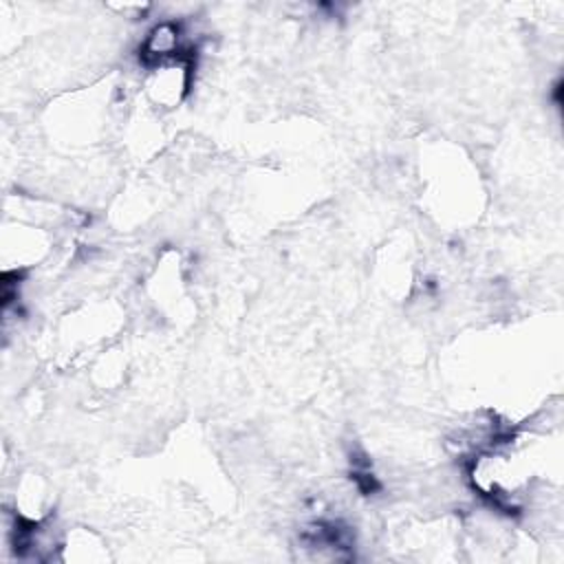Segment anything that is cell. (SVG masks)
Listing matches in <instances>:
<instances>
[{"instance_id": "6da1fadb", "label": "cell", "mask_w": 564, "mask_h": 564, "mask_svg": "<svg viewBox=\"0 0 564 564\" xmlns=\"http://www.w3.org/2000/svg\"><path fill=\"white\" fill-rule=\"evenodd\" d=\"M189 53L148 68L145 93L154 106L174 108L187 97L194 68V59Z\"/></svg>"}, {"instance_id": "7a4b0ae2", "label": "cell", "mask_w": 564, "mask_h": 564, "mask_svg": "<svg viewBox=\"0 0 564 564\" xmlns=\"http://www.w3.org/2000/svg\"><path fill=\"white\" fill-rule=\"evenodd\" d=\"M192 48L185 44V31L174 20L156 22L141 40L139 46V59L145 68L163 64L167 59H174L178 55L189 53Z\"/></svg>"}]
</instances>
